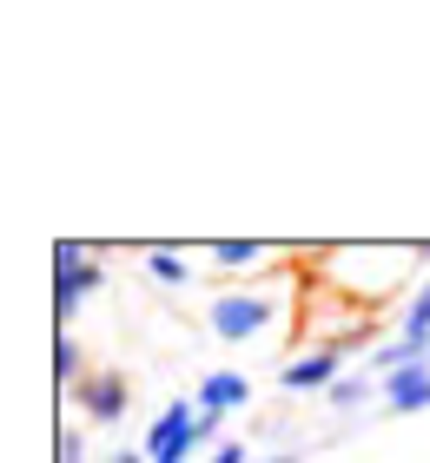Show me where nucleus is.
Masks as SVG:
<instances>
[{
    "instance_id": "15",
    "label": "nucleus",
    "mask_w": 430,
    "mask_h": 463,
    "mask_svg": "<svg viewBox=\"0 0 430 463\" xmlns=\"http://www.w3.org/2000/svg\"><path fill=\"white\" fill-rule=\"evenodd\" d=\"M212 463H252V450L239 444V437H232V444H219V450H212Z\"/></svg>"
},
{
    "instance_id": "4",
    "label": "nucleus",
    "mask_w": 430,
    "mask_h": 463,
    "mask_svg": "<svg viewBox=\"0 0 430 463\" xmlns=\"http://www.w3.org/2000/svg\"><path fill=\"white\" fill-rule=\"evenodd\" d=\"M192 424H199V404H186V397H172V404L153 417V430H146V463H153V457H192Z\"/></svg>"
},
{
    "instance_id": "17",
    "label": "nucleus",
    "mask_w": 430,
    "mask_h": 463,
    "mask_svg": "<svg viewBox=\"0 0 430 463\" xmlns=\"http://www.w3.org/2000/svg\"><path fill=\"white\" fill-rule=\"evenodd\" d=\"M113 463H146V450H119V457H113Z\"/></svg>"
},
{
    "instance_id": "11",
    "label": "nucleus",
    "mask_w": 430,
    "mask_h": 463,
    "mask_svg": "<svg viewBox=\"0 0 430 463\" xmlns=\"http://www.w3.org/2000/svg\"><path fill=\"white\" fill-rule=\"evenodd\" d=\"M146 271H153V285H172V291L192 279V265L179 259V245H146Z\"/></svg>"
},
{
    "instance_id": "8",
    "label": "nucleus",
    "mask_w": 430,
    "mask_h": 463,
    "mask_svg": "<svg viewBox=\"0 0 430 463\" xmlns=\"http://www.w3.org/2000/svg\"><path fill=\"white\" fill-rule=\"evenodd\" d=\"M205 259L219 265V271H258V265L272 259V245H258V239H212Z\"/></svg>"
},
{
    "instance_id": "18",
    "label": "nucleus",
    "mask_w": 430,
    "mask_h": 463,
    "mask_svg": "<svg viewBox=\"0 0 430 463\" xmlns=\"http://www.w3.org/2000/svg\"><path fill=\"white\" fill-rule=\"evenodd\" d=\"M258 463H298V457H291V450H278V457H258Z\"/></svg>"
},
{
    "instance_id": "5",
    "label": "nucleus",
    "mask_w": 430,
    "mask_h": 463,
    "mask_svg": "<svg viewBox=\"0 0 430 463\" xmlns=\"http://www.w3.org/2000/svg\"><path fill=\"white\" fill-rule=\"evenodd\" d=\"M338 377H344V351H331V345H311V351L278 364V384L285 391H331Z\"/></svg>"
},
{
    "instance_id": "12",
    "label": "nucleus",
    "mask_w": 430,
    "mask_h": 463,
    "mask_svg": "<svg viewBox=\"0 0 430 463\" xmlns=\"http://www.w3.org/2000/svg\"><path fill=\"white\" fill-rule=\"evenodd\" d=\"M53 377H60V384H80V377H86V357H80V345L67 338V331H60V345H53Z\"/></svg>"
},
{
    "instance_id": "7",
    "label": "nucleus",
    "mask_w": 430,
    "mask_h": 463,
    "mask_svg": "<svg viewBox=\"0 0 430 463\" xmlns=\"http://www.w3.org/2000/svg\"><path fill=\"white\" fill-rule=\"evenodd\" d=\"M192 404L232 417V411H245V404H252V377H245V371H212L205 384H199V397H192Z\"/></svg>"
},
{
    "instance_id": "10",
    "label": "nucleus",
    "mask_w": 430,
    "mask_h": 463,
    "mask_svg": "<svg viewBox=\"0 0 430 463\" xmlns=\"http://www.w3.org/2000/svg\"><path fill=\"white\" fill-rule=\"evenodd\" d=\"M325 397H331V411H344V417H351V411H364V404L377 397V377H371V371H344Z\"/></svg>"
},
{
    "instance_id": "3",
    "label": "nucleus",
    "mask_w": 430,
    "mask_h": 463,
    "mask_svg": "<svg viewBox=\"0 0 430 463\" xmlns=\"http://www.w3.org/2000/svg\"><path fill=\"white\" fill-rule=\"evenodd\" d=\"M126 371H113V364H100V371H86L80 384H73V404L93 417V424H119L126 417Z\"/></svg>"
},
{
    "instance_id": "14",
    "label": "nucleus",
    "mask_w": 430,
    "mask_h": 463,
    "mask_svg": "<svg viewBox=\"0 0 430 463\" xmlns=\"http://www.w3.org/2000/svg\"><path fill=\"white\" fill-rule=\"evenodd\" d=\"M60 463H86V437L80 430H60Z\"/></svg>"
},
{
    "instance_id": "13",
    "label": "nucleus",
    "mask_w": 430,
    "mask_h": 463,
    "mask_svg": "<svg viewBox=\"0 0 430 463\" xmlns=\"http://www.w3.org/2000/svg\"><path fill=\"white\" fill-rule=\"evenodd\" d=\"M219 430H225V417H219V411H199V424H192V450H199V444H212V450H219V444H225Z\"/></svg>"
},
{
    "instance_id": "2",
    "label": "nucleus",
    "mask_w": 430,
    "mask_h": 463,
    "mask_svg": "<svg viewBox=\"0 0 430 463\" xmlns=\"http://www.w3.org/2000/svg\"><path fill=\"white\" fill-rule=\"evenodd\" d=\"M100 285H106V271H100V259H93V245L60 239V245H53V318L73 325V311L93 298Z\"/></svg>"
},
{
    "instance_id": "1",
    "label": "nucleus",
    "mask_w": 430,
    "mask_h": 463,
    "mask_svg": "<svg viewBox=\"0 0 430 463\" xmlns=\"http://www.w3.org/2000/svg\"><path fill=\"white\" fill-rule=\"evenodd\" d=\"M285 311H291V285L272 271L265 285H232V291H219L212 311H205V325H212V338H219V345H252V338H265V331L285 325Z\"/></svg>"
},
{
    "instance_id": "9",
    "label": "nucleus",
    "mask_w": 430,
    "mask_h": 463,
    "mask_svg": "<svg viewBox=\"0 0 430 463\" xmlns=\"http://www.w3.org/2000/svg\"><path fill=\"white\" fill-rule=\"evenodd\" d=\"M397 338L411 345L417 357H430V279L411 291V305H404V318H397Z\"/></svg>"
},
{
    "instance_id": "6",
    "label": "nucleus",
    "mask_w": 430,
    "mask_h": 463,
    "mask_svg": "<svg viewBox=\"0 0 430 463\" xmlns=\"http://www.w3.org/2000/svg\"><path fill=\"white\" fill-rule=\"evenodd\" d=\"M377 397L391 417H417L430 411V357H417V364H397L391 377H377Z\"/></svg>"
},
{
    "instance_id": "16",
    "label": "nucleus",
    "mask_w": 430,
    "mask_h": 463,
    "mask_svg": "<svg viewBox=\"0 0 430 463\" xmlns=\"http://www.w3.org/2000/svg\"><path fill=\"white\" fill-rule=\"evenodd\" d=\"M411 259H417V265H424V271H430V245H411Z\"/></svg>"
}]
</instances>
